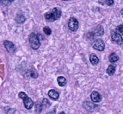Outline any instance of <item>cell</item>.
<instances>
[{
    "instance_id": "6da1fadb",
    "label": "cell",
    "mask_w": 123,
    "mask_h": 114,
    "mask_svg": "<svg viewBox=\"0 0 123 114\" xmlns=\"http://www.w3.org/2000/svg\"><path fill=\"white\" fill-rule=\"evenodd\" d=\"M62 16V10L59 8H53L52 11L47 12L44 14V17L48 22H55L59 19Z\"/></svg>"
},
{
    "instance_id": "7a4b0ae2",
    "label": "cell",
    "mask_w": 123,
    "mask_h": 114,
    "mask_svg": "<svg viewBox=\"0 0 123 114\" xmlns=\"http://www.w3.org/2000/svg\"><path fill=\"white\" fill-rule=\"evenodd\" d=\"M29 41L30 46L33 50H37V49L40 47L41 45V42L39 39V37L36 33L32 32L29 36Z\"/></svg>"
},
{
    "instance_id": "3957f363",
    "label": "cell",
    "mask_w": 123,
    "mask_h": 114,
    "mask_svg": "<svg viewBox=\"0 0 123 114\" xmlns=\"http://www.w3.org/2000/svg\"><path fill=\"white\" fill-rule=\"evenodd\" d=\"M18 97L23 100V105H24L25 108L26 109H31L33 107L34 102L32 101V99L28 96V95H27L25 92H22V91L19 92Z\"/></svg>"
},
{
    "instance_id": "277c9868",
    "label": "cell",
    "mask_w": 123,
    "mask_h": 114,
    "mask_svg": "<svg viewBox=\"0 0 123 114\" xmlns=\"http://www.w3.org/2000/svg\"><path fill=\"white\" fill-rule=\"evenodd\" d=\"M104 34V29L101 25H97L96 27L92 30L87 33V37L88 39H94L95 36H102Z\"/></svg>"
},
{
    "instance_id": "5b68a950",
    "label": "cell",
    "mask_w": 123,
    "mask_h": 114,
    "mask_svg": "<svg viewBox=\"0 0 123 114\" xmlns=\"http://www.w3.org/2000/svg\"><path fill=\"white\" fill-rule=\"evenodd\" d=\"M79 21L77 20V19L75 17H71L68 19V29H70V31L72 32H76L79 29Z\"/></svg>"
},
{
    "instance_id": "8992f818",
    "label": "cell",
    "mask_w": 123,
    "mask_h": 114,
    "mask_svg": "<svg viewBox=\"0 0 123 114\" xmlns=\"http://www.w3.org/2000/svg\"><path fill=\"white\" fill-rule=\"evenodd\" d=\"M3 45L6 49V51L9 53H10V54H14L16 52V47H15V45L12 42H11L9 40H6L4 41Z\"/></svg>"
},
{
    "instance_id": "52a82bcc",
    "label": "cell",
    "mask_w": 123,
    "mask_h": 114,
    "mask_svg": "<svg viewBox=\"0 0 123 114\" xmlns=\"http://www.w3.org/2000/svg\"><path fill=\"white\" fill-rule=\"evenodd\" d=\"M92 47H93L95 50H98L99 52H102L105 48V45L102 39H96L94 42L93 45H92Z\"/></svg>"
},
{
    "instance_id": "ba28073f",
    "label": "cell",
    "mask_w": 123,
    "mask_h": 114,
    "mask_svg": "<svg viewBox=\"0 0 123 114\" xmlns=\"http://www.w3.org/2000/svg\"><path fill=\"white\" fill-rule=\"evenodd\" d=\"M83 108L87 110L88 112H92L94 111L95 109H96L98 107V106L96 105L95 102H90V101H85L82 104Z\"/></svg>"
},
{
    "instance_id": "9c48e42d",
    "label": "cell",
    "mask_w": 123,
    "mask_h": 114,
    "mask_svg": "<svg viewBox=\"0 0 123 114\" xmlns=\"http://www.w3.org/2000/svg\"><path fill=\"white\" fill-rule=\"evenodd\" d=\"M90 98H91L92 102H95V103H98V102L102 101V96L98 92H97V91H92L90 94Z\"/></svg>"
},
{
    "instance_id": "30bf717a",
    "label": "cell",
    "mask_w": 123,
    "mask_h": 114,
    "mask_svg": "<svg viewBox=\"0 0 123 114\" xmlns=\"http://www.w3.org/2000/svg\"><path fill=\"white\" fill-rule=\"evenodd\" d=\"M111 39H112L114 43H117L118 45H122L123 43L122 36L121 35H119V34L117 33L116 32H113L111 33Z\"/></svg>"
},
{
    "instance_id": "8fae6325",
    "label": "cell",
    "mask_w": 123,
    "mask_h": 114,
    "mask_svg": "<svg viewBox=\"0 0 123 114\" xmlns=\"http://www.w3.org/2000/svg\"><path fill=\"white\" fill-rule=\"evenodd\" d=\"M48 96L52 99L53 100H57L59 98V93L57 92L55 89H50L48 92Z\"/></svg>"
},
{
    "instance_id": "7c38bea8",
    "label": "cell",
    "mask_w": 123,
    "mask_h": 114,
    "mask_svg": "<svg viewBox=\"0 0 123 114\" xmlns=\"http://www.w3.org/2000/svg\"><path fill=\"white\" fill-rule=\"evenodd\" d=\"M89 61H90L92 65L96 66V65H98V63H99V59L98 58V56H96V55L91 54L89 56Z\"/></svg>"
},
{
    "instance_id": "4fadbf2b",
    "label": "cell",
    "mask_w": 123,
    "mask_h": 114,
    "mask_svg": "<svg viewBox=\"0 0 123 114\" xmlns=\"http://www.w3.org/2000/svg\"><path fill=\"white\" fill-rule=\"evenodd\" d=\"M15 20L18 24H22V23H24V22H25L26 18L23 16L22 14H17L16 16H15Z\"/></svg>"
},
{
    "instance_id": "5bb4252c",
    "label": "cell",
    "mask_w": 123,
    "mask_h": 114,
    "mask_svg": "<svg viewBox=\"0 0 123 114\" xmlns=\"http://www.w3.org/2000/svg\"><path fill=\"white\" fill-rule=\"evenodd\" d=\"M115 70H116V66H115V65H110L107 68L106 73L109 76H113L115 74Z\"/></svg>"
},
{
    "instance_id": "9a60e30c",
    "label": "cell",
    "mask_w": 123,
    "mask_h": 114,
    "mask_svg": "<svg viewBox=\"0 0 123 114\" xmlns=\"http://www.w3.org/2000/svg\"><path fill=\"white\" fill-rule=\"evenodd\" d=\"M57 82L59 86H65L67 84V79L62 76H60L57 78Z\"/></svg>"
},
{
    "instance_id": "2e32d148",
    "label": "cell",
    "mask_w": 123,
    "mask_h": 114,
    "mask_svg": "<svg viewBox=\"0 0 123 114\" xmlns=\"http://www.w3.org/2000/svg\"><path fill=\"white\" fill-rule=\"evenodd\" d=\"M109 60L110 63H115L119 60V56L115 52H112L109 56Z\"/></svg>"
},
{
    "instance_id": "e0dca14e",
    "label": "cell",
    "mask_w": 123,
    "mask_h": 114,
    "mask_svg": "<svg viewBox=\"0 0 123 114\" xmlns=\"http://www.w3.org/2000/svg\"><path fill=\"white\" fill-rule=\"evenodd\" d=\"M35 109H36V112L37 113H40L43 109L42 102H41L40 101H36V103H35Z\"/></svg>"
},
{
    "instance_id": "ac0fdd59",
    "label": "cell",
    "mask_w": 123,
    "mask_h": 114,
    "mask_svg": "<svg viewBox=\"0 0 123 114\" xmlns=\"http://www.w3.org/2000/svg\"><path fill=\"white\" fill-rule=\"evenodd\" d=\"M29 76L33 79H36L38 77V74L34 69H31V70H29Z\"/></svg>"
},
{
    "instance_id": "d6986e66",
    "label": "cell",
    "mask_w": 123,
    "mask_h": 114,
    "mask_svg": "<svg viewBox=\"0 0 123 114\" xmlns=\"http://www.w3.org/2000/svg\"><path fill=\"white\" fill-rule=\"evenodd\" d=\"M4 110H5L6 114H14L15 113V109L9 107V106H6V107L4 108Z\"/></svg>"
},
{
    "instance_id": "ffe728a7",
    "label": "cell",
    "mask_w": 123,
    "mask_h": 114,
    "mask_svg": "<svg viewBox=\"0 0 123 114\" xmlns=\"http://www.w3.org/2000/svg\"><path fill=\"white\" fill-rule=\"evenodd\" d=\"M42 106H43L44 109H47L51 106V103H50V102L48 100V99L44 98L43 100H42Z\"/></svg>"
},
{
    "instance_id": "44dd1931",
    "label": "cell",
    "mask_w": 123,
    "mask_h": 114,
    "mask_svg": "<svg viewBox=\"0 0 123 114\" xmlns=\"http://www.w3.org/2000/svg\"><path fill=\"white\" fill-rule=\"evenodd\" d=\"M115 32L122 36H123V24L118 25L116 27V29H115Z\"/></svg>"
},
{
    "instance_id": "7402d4cb",
    "label": "cell",
    "mask_w": 123,
    "mask_h": 114,
    "mask_svg": "<svg viewBox=\"0 0 123 114\" xmlns=\"http://www.w3.org/2000/svg\"><path fill=\"white\" fill-rule=\"evenodd\" d=\"M43 32L46 36H50L52 34V29L48 26H45L43 28Z\"/></svg>"
},
{
    "instance_id": "603a6c76",
    "label": "cell",
    "mask_w": 123,
    "mask_h": 114,
    "mask_svg": "<svg viewBox=\"0 0 123 114\" xmlns=\"http://www.w3.org/2000/svg\"><path fill=\"white\" fill-rule=\"evenodd\" d=\"M114 0H105L104 1V3H105V5L109 6H111L114 5Z\"/></svg>"
},
{
    "instance_id": "cb8c5ba5",
    "label": "cell",
    "mask_w": 123,
    "mask_h": 114,
    "mask_svg": "<svg viewBox=\"0 0 123 114\" xmlns=\"http://www.w3.org/2000/svg\"><path fill=\"white\" fill-rule=\"evenodd\" d=\"M2 2L4 3H6V4H8V3H12V2H13L15 0H2Z\"/></svg>"
},
{
    "instance_id": "d4e9b609",
    "label": "cell",
    "mask_w": 123,
    "mask_h": 114,
    "mask_svg": "<svg viewBox=\"0 0 123 114\" xmlns=\"http://www.w3.org/2000/svg\"><path fill=\"white\" fill-rule=\"evenodd\" d=\"M46 114H56V108H54L52 111H49Z\"/></svg>"
},
{
    "instance_id": "484cf974",
    "label": "cell",
    "mask_w": 123,
    "mask_h": 114,
    "mask_svg": "<svg viewBox=\"0 0 123 114\" xmlns=\"http://www.w3.org/2000/svg\"><path fill=\"white\" fill-rule=\"evenodd\" d=\"M120 13H121V14L122 15V16H123V8L121 9V11H120Z\"/></svg>"
},
{
    "instance_id": "4316f807",
    "label": "cell",
    "mask_w": 123,
    "mask_h": 114,
    "mask_svg": "<svg viewBox=\"0 0 123 114\" xmlns=\"http://www.w3.org/2000/svg\"><path fill=\"white\" fill-rule=\"evenodd\" d=\"M59 114H66V113H65V112H60V113H59Z\"/></svg>"
},
{
    "instance_id": "83f0119b",
    "label": "cell",
    "mask_w": 123,
    "mask_h": 114,
    "mask_svg": "<svg viewBox=\"0 0 123 114\" xmlns=\"http://www.w3.org/2000/svg\"><path fill=\"white\" fill-rule=\"evenodd\" d=\"M62 1H64V2H68V1H71V0H62Z\"/></svg>"
}]
</instances>
